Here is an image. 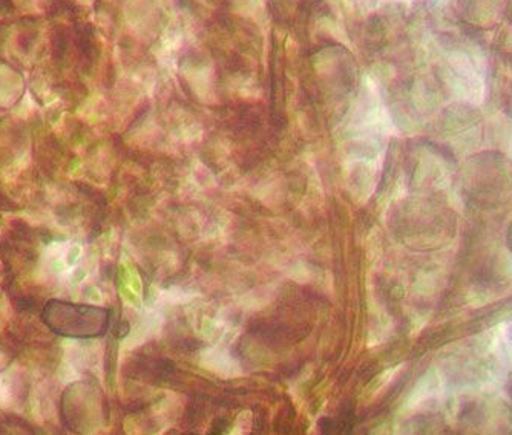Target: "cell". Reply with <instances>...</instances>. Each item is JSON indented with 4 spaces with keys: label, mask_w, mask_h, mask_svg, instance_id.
Wrapping results in <instances>:
<instances>
[{
    "label": "cell",
    "mask_w": 512,
    "mask_h": 435,
    "mask_svg": "<svg viewBox=\"0 0 512 435\" xmlns=\"http://www.w3.org/2000/svg\"><path fill=\"white\" fill-rule=\"evenodd\" d=\"M42 319L59 336L89 339L106 333L109 311L94 305L73 304L54 299L46 302Z\"/></svg>",
    "instance_id": "cell-1"
}]
</instances>
